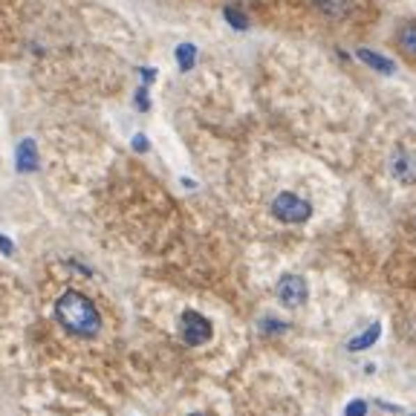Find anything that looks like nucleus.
Wrapping results in <instances>:
<instances>
[{
	"label": "nucleus",
	"mask_w": 416,
	"mask_h": 416,
	"mask_svg": "<svg viewBox=\"0 0 416 416\" xmlns=\"http://www.w3.org/2000/svg\"><path fill=\"white\" fill-rule=\"evenodd\" d=\"M55 318L64 324V330H70L78 339H93V335L102 330V315H98L95 304L82 292H64L61 298L55 301Z\"/></svg>",
	"instance_id": "nucleus-1"
},
{
	"label": "nucleus",
	"mask_w": 416,
	"mask_h": 416,
	"mask_svg": "<svg viewBox=\"0 0 416 416\" xmlns=\"http://www.w3.org/2000/svg\"><path fill=\"white\" fill-rule=\"evenodd\" d=\"M275 214L281 217V220H286V223L307 220V217H309V206L304 200H298V197H292V194H281L275 200Z\"/></svg>",
	"instance_id": "nucleus-2"
},
{
	"label": "nucleus",
	"mask_w": 416,
	"mask_h": 416,
	"mask_svg": "<svg viewBox=\"0 0 416 416\" xmlns=\"http://www.w3.org/2000/svg\"><path fill=\"white\" fill-rule=\"evenodd\" d=\"M277 298H281L286 307H298L307 301V284L301 281V277L295 275H286L281 284H277Z\"/></svg>",
	"instance_id": "nucleus-3"
},
{
	"label": "nucleus",
	"mask_w": 416,
	"mask_h": 416,
	"mask_svg": "<svg viewBox=\"0 0 416 416\" xmlns=\"http://www.w3.org/2000/svg\"><path fill=\"white\" fill-rule=\"evenodd\" d=\"M183 335H185V341L188 344H203L208 335H211V327L208 321L203 318V315H197V312H185V318H183Z\"/></svg>",
	"instance_id": "nucleus-4"
},
{
	"label": "nucleus",
	"mask_w": 416,
	"mask_h": 416,
	"mask_svg": "<svg viewBox=\"0 0 416 416\" xmlns=\"http://www.w3.org/2000/svg\"><path fill=\"white\" fill-rule=\"evenodd\" d=\"M312 6L318 9L324 17H332V21H347L353 15L355 3L353 0H312Z\"/></svg>",
	"instance_id": "nucleus-5"
},
{
	"label": "nucleus",
	"mask_w": 416,
	"mask_h": 416,
	"mask_svg": "<svg viewBox=\"0 0 416 416\" xmlns=\"http://www.w3.org/2000/svg\"><path fill=\"white\" fill-rule=\"evenodd\" d=\"M396 49H399L410 64H416V24H402L396 29Z\"/></svg>",
	"instance_id": "nucleus-6"
},
{
	"label": "nucleus",
	"mask_w": 416,
	"mask_h": 416,
	"mask_svg": "<svg viewBox=\"0 0 416 416\" xmlns=\"http://www.w3.org/2000/svg\"><path fill=\"white\" fill-rule=\"evenodd\" d=\"M362 413H364V402H353L347 408V416H362Z\"/></svg>",
	"instance_id": "nucleus-7"
},
{
	"label": "nucleus",
	"mask_w": 416,
	"mask_h": 416,
	"mask_svg": "<svg viewBox=\"0 0 416 416\" xmlns=\"http://www.w3.org/2000/svg\"><path fill=\"white\" fill-rule=\"evenodd\" d=\"M191 416H203V413H191Z\"/></svg>",
	"instance_id": "nucleus-8"
}]
</instances>
